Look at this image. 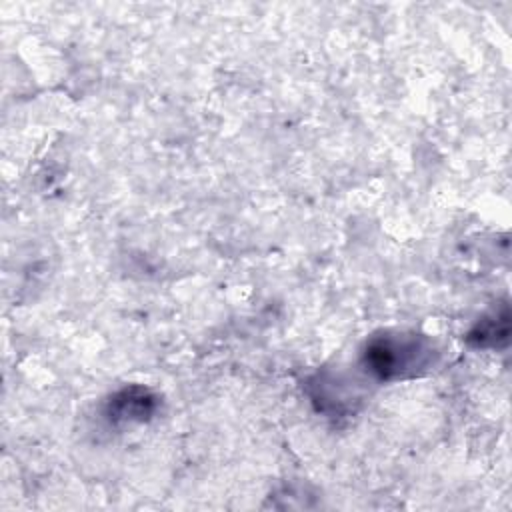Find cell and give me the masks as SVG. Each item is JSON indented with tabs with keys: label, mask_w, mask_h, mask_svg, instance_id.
Returning a JSON list of instances; mask_svg holds the SVG:
<instances>
[{
	"label": "cell",
	"mask_w": 512,
	"mask_h": 512,
	"mask_svg": "<svg viewBox=\"0 0 512 512\" xmlns=\"http://www.w3.org/2000/svg\"><path fill=\"white\" fill-rule=\"evenodd\" d=\"M420 346L416 340L408 338H380L370 344L366 358L380 376H392V374H402L406 370L416 368L418 356H420Z\"/></svg>",
	"instance_id": "cell-1"
}]
</instances>
